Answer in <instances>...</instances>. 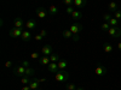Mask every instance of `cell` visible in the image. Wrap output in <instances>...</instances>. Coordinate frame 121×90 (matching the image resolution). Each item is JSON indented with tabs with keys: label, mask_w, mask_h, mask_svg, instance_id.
Returning a JSON list of instances; mask_svg holds the SVG:
<instances>
[{
	"label": "cell",
	"mask_w": 121,
	"mask_h": 90,
	"mask_svg": "<svg viewBox=\"0 0 121 90\" xmlns=\"http://www.w3.org/2000/svg\"><path fill=\"white\" fill-rule=\"evenodd\" d=\"M68 78H69V73L65 71V70H59L58 72L55 73V79H56V82H58V83L65 82Z\"/></svg>",
	"instance_id": "1"
},
{
	"label": "cell",
	"mask_w": 121,
	"mask_h": 90,
	"mask_svg": "<svg viewBox=\"0 0 121 90\" xmlns=\"http://www.w3.org/2000/svg\"><path fill=\"white\" fill-rule=\"evenodd\" d=\"M108 35L110 37H113V38H117L121 36V29L119 26H110L109 30H108Z\"/></svg>",
	"instance_id": "2"
},
{
	"label": "cell",
	"mask_w": 121,
	"mask_h": 90,
	"mask_svg": "<svg viewBox=\"0 0 121 90\" xmlns=\"http://www.w3.org/2000/svg\"><path fill=\"white\" fill-rule=\"evenodd\" d=\"M82 29L84 28H82V25L80 23H74V24H72L69 26V30L73 33V35H79L80 33L82 31Z\"/></svg>",
	"instance_id": "3"
},
{
	"label": "cell",
	"mask_w": 121,
	"mask_h": 90,
	"mask_svg": "<svg viewBox=\"0 0 121 90\" xmlns=\"http://www.w3.org/2000/svg\"><path fill=\"white\" fill-rule=\"evenodd\" d=\"M22 34H23V29H19V28H12L11 30H10V33H9V35H10V37H12V38H17V37H21L22 36Z\"/></svg>",
	"instance_id": "4"
},
{
	"label": "cell",
	"mask_w": 121,
	"mask_h": 90,
	"mask_svg": "<svg viewBox=\"0 0 121 90\" xmlns=\"http://www.w3.org/2000/svg\"><path fill=\"white\" fill-rule=\"evenodd\" d=\"M12 72L15 76L17 77H21V76H24L26 75V67L22 66V65H18V66H15L12 68Z\"/></svg>",
	"instance_id": "5"
},
{
	"label": "cell",
	"mask_w": 121,
	"mask_h": 90,
	"mask_svg": "<svg viewBox=\"0 0 121 90\" xmlns=\"http://www.w3.org/2000/svg\"><path fill=\"white\" fill-rule=\"evenodd\" d=\"M95 73L97 76H104L107 73V67L102 64H97L95 67Z\"/></svg>",
	"instance_id": "6"
},
{
	"label": "cell",
	"mask_w": 121,
	"mask_h": 90,
	"mask_svg": "<svg viewBox=\"0 0 121 90\" xmlns=\"http://www.w3.org/2000/svg\"><path fill=\"white\" fill-rule=\"evenodd\" d=\"M53 53V47L51 46V45H45V46H43V48H41V54L43 55H51Z\"/></svg>",
	"instance_id": "7"
},
{
	"label": "cell",
	"mask_w": 121,
	"mask_h": 90,
	"mask_svg": "<svg viewBox=\"0 0 121 90\" xmlns=\"http://www.w3.org/2000/svg\"><path fill=\"white\" fill-rule=\"evenodd\" d=\"M33 37H34V36H33V34H32V31H30V30H23V34H22V36H21L22 41L28 42V41H30Z\"/></svg>",
	"instance_id": "8"
},
{
	"label": "cell",
	"mask_w": 121,
	"mask_h": 90,
	"mask_svg": "<svg viewBox=\"0 0 121 90\" xmlns=\"http://www.w3.org/2000/svg\"><path fill=\"white\" fill-rule=\"evenodd\" d=\"M47 70L50 73H56L59 71V67H58V64L57 63H50L47 65Z\"/></svg>",
	"instance_id": "9"
},
{
	"label": "cell",
	"mask_w": 121,
	"mask_h": 90,
	"mask_svg": "<svg viewBox=\"0 0 121 90\" xmlns=\"http://www.w3.org/2000/svg\"><path fill=\"white\" fill-rule=\"evenodd\" d=\"M13 24H15V28H19V29H23V26H26V23H24V21L21 17H17L15 19Z\"/></svg>",
	"instance_id": "10"
},
{
	"label": "cell",
	"mask_w": 121,
	"mask_h": 90,
	"mask_svg": "<svg viewBox=\"0 0 121 90\" xmlns=\"http://www.w3.org/2000/svg\"><path fill=\"white\" fill-rule=\"evenodd\" d=\"M26 26L28 30H34V29H36V22L34 19H28L26 22Z\"/></svg>",
	"instance_id": "11"
},
{
	"label": "cell",
	"mask_w": 121,
	"mask_h": 90,
	"mask_svg": "<svg viewBox=\"0 0 121 90\" xmlns=\"http://www.w3.org/2000/svg\"><path fill=\"white\" fill-rule=\"evenodd\" d=\"M70 17H72L74 21H79L80 18H82V17H84V13H82L81 11H78V10H75V11L72 13V16H70Z\"/></svg>",
	"instance_id": "12"
},
{
	"label": "cell",
	"mask_w": 121,
	"mask_h": 90,
	"mask_svg": "<svg viewBox=\"0 0 121 90\" xmlns=\"http://www.w3.org/2000/svg\"><path fill=\"white\" fill-rule=\"evenodd\" d=\"M108 8H109L110 12H115V11H117V10H119V5L115 1H110L108 4Z\"/></svg>",
	"instance_id": "13"
},
{
	"label": "cell",
	"mask_w": 121,
	"mask_h": 90,
	"mask_svg": "<svg viewBox=\"0 0 121 90\" xmlns=\"http://www.w3.org/2000/svg\"><path fill=\"white\" fill-rule=\"evenodd\" d=\"M46 15H47V12H46V10L45 8H43V7H39L38 10H36V16L39 17V18H45L46 17Z\"/></svg>",
	"instance_id": "14"
},
{
	"label": "cell",
	"mask_w": 121,
	"mask_h": 90,
	"mask_svg": "<svg viewBox=\"0 0 121 90\" xmlns=\"http://www.w3.org/2000/svg\"><path fill=\"white\" fill-rule=\"evenodd\" d=\"M113 49H114V47L110 45L109 42H105V43L103 45V51H104L105 53H108V54L113 53Z\"/></svg>",
	"instance_id": "15"
},
{
	"label": "cell",
	"mask_w": 121,
	"mask_h": 90,
	"mask_svg": "<svg viewBox=\"0 0 121 90\" xmlns=\"http://www.w3.org/2000/svg\"><path fill=\"white\" fill-rule=\"evenodd\" d=\"M29 86H30V89H32V90H36V89H39V86H40V81H39V79L32 81V82L29 83Z\"/></svg>",
	"instance_id": "16"
},
{
	"label": "cell",
	"mask_w": 121,
	"mask_h": 90,
	"mask_svg": "<svg viewBox=\"0 0 121 90\" xmlns=\"http://www.w3.org/2000/svg\"><path fill=\"white\" fill-rule=\"evenodd\" d=\"M48 58H50V61H51V63H58L60 60V56L57 53H52L51 55H48Z\"/></svg>",
	"instance_id": "17"
},
{
	"label": "cell",
	"mask_w": 121,
	"mask_h": 90,
	"mask_svg": "<svg viewBox=\"0 0 121 90\" xmlns=\"http://www.w3.org/2000/svg\"><path fill=\"white\" fill-rule=\"evenodd\" d=\"M39 63L41 64V65H46V66H47V65H48L50 63H51V61H50V58H48L47 55H43L41 58L39 59Z\"/></svg>",
	"instance_id": "18"
},
{
	"label": "cell",
	"mask_w": 121,
	"mask_h": 90,
	"mask_svg": "<svg viewBox=\"0 0 121 90\" xmlns=\"http://www.w3.org/2000/svg\"><path fill=\"white\" fill-rule=\"evenodd\" d=\"M87 4V0H74V6L76 7H84Z\"/></svg>",
	"instance_id": "19"
},
{
	"label": "cell",
	"mask_w": 121,
	"mask_h": 90,
	"mask_svg": "<svg viewBox=\"0 0 121 90\" xmlns=\"http://www.w3.org/2000/svg\"><path fill=\"white\" fill-rule=\"evenodd\" d=\"M57 64H58L59 70H65L67 66H68V61H67V60H59Z\"/></svg>",
	"instance_id": "20"
},
{
	"label": "cell",
	"mask_w": 121,
	"mask_h": 90,
	"mask_svg": "<svg viewBox=\"0 0 121 90\" xmlns=\"http://www.w3.org/2000/svg\"><path fill=\"white\" fill-rule=\"evenodd\" d=\"M48 13L51 15V16H55V15H57L58 13V8L55 6V5H51L48 7Z\"/></svg>",
	"instance_id": "21"
},
{
	"label": "cell",
	"mask_w": 121,
	"mask_h": 90,
	"mask_svg": "<svg viewBox=\"0 0 121 90\" xmlns=\"http://www.w3.org/2000/svg\"><path fill=\"white\" fill-rule=\"evenodd\" d=\"M62 35L65 37V38H73V33L72 31H70V30L69 29H65V30H63V33H62Z\"/></svg>",
	"instance_id": "22"
},
{
	"label": "cell",
	"mask_w": 121,
	"mask_h": 90,
	"mask_svg": "<svg viewBox=\"0 0 121 90\" xmlns=\"http://www.w3.org/2000/svg\"><path fill=\"white\" fill-rule=\"evenodd\" d=\"M35 75V71H34V68H32V67H26V75L24 76H27V77H30V76H34Z\"/></svg>",
	"instance_id": "23"
},
{
	"label": "cell",
	"mask_w": 121,
	"mask_h": 90,
	"mask_svg": "<svg viewBox=\"0 0 121 90\" xmlns=\"http://www.w3.org/2000/svg\"><path fill=\"white\" fill-rule=\"evenodd\" d=\"M109 24H110V26H119V24H120V21H117V19L115 18V17H112V19L108 22Z\"/></svg>",
	"instance_id": "24"
},
{
	"label": "cell",
	"mask_w": 121,
	"mask_h": 90,
	"mask_svg": "<svg viewBox=\"0 0 121 90\" xmlns=\"http://www.w3.org/2000/svg\"><path fill=\"white\" fill-rule=\"evenodd\" d=\"M109 28H110V24H109L108 22H104L102 25H100V29H102L103 31H108V30H109Z\"/></svg>",
	"instance_id": "25"
},
{
	"label": "cell",
	"mask_w": 121,
	"mask_h": 90,
	"mask_svg": "<svg viewBox=\"0 0 121 90\" xmlns=\"http://www.w3.org/2000/svg\"><path fill=\"white\" fill-rule=\"evenodd\" d=\"M75 11V8H74V5L73 6H67V8H65V12L69 15V16H72V13Z\"/></svg>",
	"instance_id": "26"
},
{
	"label": "cell",
	"mask_w": 121,
	"mask_h": 90,
	"mask_svg": "<svg viewBox=\"0 0 121 90\" xmlns=\"http://www.w3.org/2000/svg\"><path fill=\"white\" fill-rule=\"evenodd\" d=\"M30 82H32V81H30V79H29V77H27V76H23V78L21 79V83H22V84H24V85L29 84Z\"/></svg>",
	"instance_id": "27"
},
{
	"label": "cell",
	"mask_w": 121,
	"mask_h": 90,
	"mask_svg": "<svg viewBox=\"0 0 121 90\" xmlns=\"http://www.w3.org/2000/svg\"><path fill=\"white\" fill-rule=\"evenodd\" d=\"M76 88H78V86H76L74 83H68L67 86H65L67 90H76Z\"/></svg>",
	"instance_id": "28"
},
{
	"label": "cell",
	"mask_w": 121,
	"mask_h": 90,
	"mask_svg": "<svg viewBox=\"0 0 121 90\" xmlns=\"http://www.w3.org/2000/svg\"><path fill=\"white\" fill-rule=\"evenodd\" d=\"M113 17H115L117 21H120V19H121V10H117V11H115Z\"/></svg>",
	"instance_id": "29"
},
{
	"label": "cell",
	"mask_w": 121,
	"mask_h": 90,
	"mask_svg": "<svg viewBox=\"0 0 121 90\" xmlns=\"http://www.w3.org/2000/svg\"><path fill=\"white\" fill-rule=\"evenodd\" d=\"M112 15H110V13H104L103 15V19H104V22H109L110 21V19H112Z\"/></svg>",
	"instance_id": "30"
},
{
	"label": "cell",
	"mask_w": 121,
	"mask_h": 90,
	"mask_svg": "<svg viewBox=\"0 0 121 90\" xmlns=\"http://www.w3.org/2000/svg\"><path fill=\"white\" fill-rule=\"evenodd\" d=\"M62 3L65 4L67 6H73L74 5V0H62Z\"/></svg>",
	"instance_id": "31"
},
{
	"label": "cell",
	"mask_w": 121,
	"mask_h": 90,
	"mask_svg": "<svg viewBox=\"0 0 121 90\" xmlns=\"http://www.w3.org/2000/svg\"><path fill=\"white\" fill-rule=\"evenodd\" d=\"M30 58H32V59H40L39 58V53H36V52H34V53H32V54H30Z\"/></svg>",
	"instance_id": "32"
},
{
	"label": "cell",
	"mask_w": 121,
	"mask_h": 90,
	"mask_svg": "<svg viewBox=\"0 0 121 90\" xmlns=\"http://www.w3.org/2000/svg\"><path fill=\"white\" fill-rule=\"evenodd\" d=\"M34 38H35V41H41V40L44 38V36H41L40 34H38V35H35V36H34Z\"/></svg>",
	"instance_id": "33"
},
{
	"label": "cell",
	"mask_w": 121,
	"mask_h": 90,
	"mask_svg": "<svg viewBox=\"0 0 121 90\" xmlns=\"http://www.w3.org/2000/svg\"><path fill=\"white\" fill-rule=\"evenodd\" d=\"M21 65H22V66H24V67H29V66H30V64L27 61V60H23V61L21 63Z\"/></svg>",
	"instance_id": "34"
},
{
	"label": "cell",
	"mask_w": 121,
	"mask_h": 90,
	"mask_svg": "<svg viewBox=\"0 0 121 90\" xmlns=\"http://www.w3.org/2000/svg\"><path fill=\"white\" fill-rule=\"evenodd\" d=\"M5 67H6V68L12 67V61H6V63H5Z\"/></svg>",
	"instance_id": "35"
},
{
	"label": "cell",
	"mask_w": 121,
	"mask_h": 90,
	"mask_svg": "<svg viewBox=\"0 0 121 90\" xmlns=\"http://www.w3.org/2000/svg\"><path fill=\"white\" fill-rule=\"evenodd\" d=\"M40 35H41V36H44V37H46V35H47V31H46V30H41V31H40Z\"/></svg>",
	"instance_id": "36"
},
{
	"label": "cell",
	"mask_w": 121,
	"mask_h": 90,
	"mask_svg": "<svg viewBox=\"0 0 121 90\" xmlns=\"http://www.w3.org/2000/svg\"><path fill=\"white\" fill-rule=\"evenodd\" d=\"M22 90H32V89H30V86H29V84H28V85H23Z\"/></svg>",
	"instance_id": "37"
},
{
	"label": "cell",
	"mask_w": 121,
	"mask_h": 90,
	"mask_svg": "<svg viewBox=\"0 0 121 90\" xmlns=\"http://www.w3.org/2000/svg\"><path fill=\"white\" fill-rule=\"evenodd\" d=\"M78 40H79V36L78 35H74L73 36V41H78Z\"/></svg>",
	"instance_id": "38"
},
{
	"label": "cell",
	"mask_w": 121,
	"mask_h": 90,
	"mask_svg": "<svg viewBox=\"0 0 121 90\" xmlns=\"http://www.w3.org/2000/svg\"><path fill=\"white\" fill-rule=\"evenodd\" d=\"M76 90H85V88L80 85V86H78V88H76Z\"/></svg>",
	"instance_id": "39"
},
{
	"label": "cell",
	"mask_w": 121,
	"mask_h": 90,
	"mask_svg": "<svg viewBox=\"0 0 121 90\" xmlns=\"http://www.w3.org/2000/svg\"><path fill=\"white\" fill-rule=\"evenodd\" d=\"M117 49L121 52V42H119V43H117Z\"/></svg>",
	"instance_id": "40"
},
{
	"label": "cell",
	"mask_w": 121,
	"mask_h": 90,
	"mask_svg": "<svg viewBox=\"0 0 121 90\" xmlns=\"http://www.w3.org/2000/svg\"><path fill=\"white\" fill-rule=\"evenodd\" d=\"M39 81H40V83H43V82H45V81H46V79H45V78H40Z\"/></svg>",
	"instance_id": "41"
},
{
	"label": "cell",
	"mask_w": 121,
	"mask_h": 90,
	"mask_svg": "<svg viewBox=\"0 0 121 90\" xmlns=\"http://www.w3.org/2000/svg\"><path fill=\"white\" fill-rule=\"evenodd\" d=\"M36 90H40V89H36Z\"/></svg>",
	"instance_id": "42"
}]
</instances>
